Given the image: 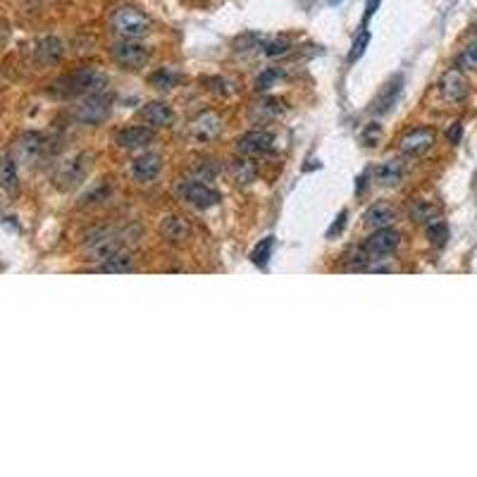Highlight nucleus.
<instances>
[{
    "label": "nucleus",
    "instance_id": "f257e3e1",
    "mask_svg": "<svg viewBox=\"0 0 477 477\" xmlns=\"http://www.w3.org/2000/svg\"><path fill=\"white\" fill-rule=\"evenodd\" d=\"M108 87V74L96 67H84L74 74L57 79L51 87V93L57 98H87L93 93H103Z\"/></svg>",
    "mask_w": 477,
    "mask_h": 477
},
{
    "label": "nucleus",
    "instance_id": "f03ea898",
    "mask_svg": "<svg viewBox=\"0 0 477 477\" xmlns=\"http://www.w3.org/2000/svg\"><path fill=\"white\" fill-rule=\"evenodd\" d=\"M112 26L125 39H141L151 31V17L136 8H117L112 15Z\"/></svg>",
    "mask_w": 477,
    "mask_h": 477
},
{
    "label": "nucleus",
    "instance_id": "7ed1b4c3",
    "mask_svg": "<svg viewBox=\"0 0 477 477\" xmlns=\"http://www.w3.org/2000/svg\"><path fill=\"white\" fill-rule=\"evenodd\" d=\"M112 112V96L108 93H93L82 98V103L74 108V117L84 125H100L110 117Z\"/></svg>",
    "mask_w": 477,
    "mask_h": 477
},
{
    "label": "nucleus",
    "instance_id": "20e7f679",
    "mask_svg": "<svg viewBox=\"0 0 477 477\" xmlns=\"http://www.w3.org/2000/svg\"><path fill=\"white\" fill-rule=\"evenodd\" d=\"M399 244H401L399 232H394L391 227H384V229H375V234L368 237L363 249H366V253L370 255V260H382V258L394 255Z\"/></svg>",
    "mask_w": 477,
    "mask_h": 477
},
{
    "label": "nucleus",
    "instance_id": "39448f33",
    "mask_svg": "<svg viewBox=\"0 0 477 477\" xmlns=\"http://www.w3.org/2000/svg\"><path fill=\"white\" fill-rule=\"evenodd\" d=\"M112 57H115L117 65L125 69H141L148 65V60H151V51L141 44L127 41V44H117L112 48Z\"/></svg>",
    "mask_w": 477,
    "mask_h": 477
},
{
    "label": "nucleus",
    "instance_id": "423d86ee",
    "mask_svg": "<svg viewBox=\"0 0 477 477\" xmlns=\"http://www.w3.org/2000/svg\"><path fill=\"white\" fill-rule=\"evenodd\" d=\"M179 191H181V196H184V201H189L191 206L198 208V210H208V208L219 203L217 191H213L210 186L203 184V181H198V179L184 181V184L179 186Z\"/></svg>",
    "mask_w": 477,
    "mask_h": 477
},
{
    "label": "nucleus",
    "instance_id": "0eeeda50",
    "mask_svg": "<svg viewBox=\"0 0 477 477\" xmlns=\"http://www.w3.org/2000/svg\"><path fill=\"white\" fill-rule=\"evenodd\" d=\"M138 117H141L143 125L151 127V129H168V127H172L177 120L174 110L170 108L168 103H160V100L148 103L146 108L138 112Z\"/></svg>",
    "mask_w": 477,
    "mask_h": 477
},
{
    "label": "nucleus",
    "instance_id": "6e6552de",
    "mask_svg": "<svg viewBox=\"0 0 477 477\" xmlns=\"http://www.w3.org/2000/svg\"><path fill=\"white\" fill-rule=\"evenodd\" d=\"M434 138H437L434 129H430V127H417V129L408 132L401 138V153H406V155L427 153L434 146Z\"/></svg>",
    "mask_w": 477,
    "mask_h": 477
},
{
    "label": "nucleus",
    "instance_id": "1a4fd4ad",
    "mask_svg": "<svg viewBox=\"0 0 477 477\" xmlns=\"http://www.w3.org/2000/svg\"><path fill=\"white\" fill-rule=\"evenodd\" d=\"M237 151L246 158H260V155L272 151V136L267 132H249L239 138Z\"/></svg>",
    "mask_w": 477,
    "mask_h": 477
},
{
    "label": "nucleus",
    "instance_id": "9d476101",
    "mask_svg": "<svg viewBox=\"0 0 477 477\" xmlns=\"http://www.w3.org/2000/svg\"><path fill=\"white\" fill-rule=\"evenodd\" d=\"M153 138H155V132L151 127H127V129L115 134V143L120 148H127V151L151 146Z\"/></svg>",
    "mask_w": 477,
    "mask_h": 477
},
{
    "label": "nucleus",
    "instance_id": "9b49d317",
    "mask_svg": "<svg viewBox=\"0 0 477 477\" xmlns=\"http://www.w3.org/2000/svg\"><path fill=\"white\" fill-rule=\"evenodd\" d=\"M439 91H442V96L447 100L460 103V100L468 96V79H465L458 69H449L442 77V82H439Z\"/></svg>",
    "mask_w": 477,
    "mask_h": 477
},
{
    "label": "nucleus",
    "instance_id": "f8f14e48",
    "mask_svg": "<svg viewBox=\"0 0 477 477\" xmlns=\"http://www.w3.org/2000/svg\"><path fill=\"white\" fill-rule=\"evenodd\" d=\"M160 170H163V158H160L158 153L138 155V158L132 163V174H134V179L141 181V184H148V181H153L155 177L160 174Z\"/></svg>",
    "mask_w": 477,
    "mask_h": 477
},
{
    "label": "nucleus",
    "instance_id": "ddd939ff",
    "mask_svg": "<svg viewBox=\"0 0 477 477\" xmlns=\"http://www.w3.org/2000/svg\"><path fill=\"white\" fill-rule=\"evenodd\" d=\"M191 132L201 141H213L222 132V120H219L217 112H201L194 120V125H191Z\"/></svg>",
    "mask_w": 477,
    "mask_h": 477
},
{
    "label": "nucleus",
    "instance_id": "4468645a",
    "mask_svg": "<svg viewBox=\"0 0 477 477\" xmlns=\"http://www.w3.org/2000/svg\"><path fill=\"white\" fill-rule=\"evenodd\" d=\"M394 219H396V210L389 206V203H375V206H370L366 210V215H363V222H366V227H370V229L391 227Z\"/></svg>",
    "mask_w": 477,
    "mask_h": 477
},
{
    "label": "nucleus",
    "instance_id": "2eb2a0df",
    "mask_svg": "<svg viewBox=\"0 0 477 477\" xmlns=\"http://www.w3.org/2000/svg\"><path fill=\"white\" fill-rule=\"evenodd\" d=\"M17 153L24 163H34V160L44 153V136H41V134H34V132L24 134V136L17 141Z\"/></svg>",
    "mask_w": 477,
    "mask_h": 477
},
{
    "label": "nucleus",
    "instance_id": "dca6fc26",
    "mask_svg": "<svg viewBox=\"0 0 477 477\" xmlns=\"http://www.w3.org/2000/svg\"><path fill=\"white\" fill-rule=\"evenodd\" d=\"M375 177L382 186H396L404 177V165L399 160H384L382 165H377L375 170Z\"/></svg>",
    "mask_w": 477,
    "mask_h": 477
},
{
    "label": "nucleus",
    "instance_id": "f3484780",
    "mask_svg": "<svg viewBox=\"0 0 477 477\" xmlns=\"http://www.w3.org/2000/svg\"><path fill=\"white\" fill-rule=\"evenodd\" d=\"M0 186L10 194H15L19 186V174H17V165L12 158H0Z\"/></svg>",
    "mask_w": 477,
    "mask_h": 477
},
{
    "label": "nucleus",
    "instance_id": "a211bd4d",
    "mask_svg": "<svg viewBox=\"0 0 477 477\" xmlns=\"http://www.w3.org/2000/svg\"><path fill=\"white\" fill-rule=\"evenodd\" d=\"M280 112H284L282 100H277V98H265V100H260V103L253 105L251 115H253L258 122H270L272 117H277Z\"/></svg>",
    "mask_w": 477,
    "mask_h": 477
},
{
    "label": "nucleus",
    "instance_id": "6ab92c4d",
    "mask_svg": "<svg viewBox=\"0 0 477 477\" xmlns=\"http://www.w3.org/2000/svg\"><path fill=\"white\" fill-rule=\"evenodd\" d=\"M399 93H401V77H396L394 82L387 84V89L379 93V98L375 100V112H387L391 105L396 103V98H399Z\"/></svg>",
    "mask_w": 477,
    "mask_h": 477
},
{
    "label": "nucleus",
    "instance_id": "aec40b11",
    "mask_svg": "<svg viewBox=\"0 0 477 477\" xmlns=\"http://www.w3.org/2000/svg\"><path fill=\"white\" fill-rule=\"evenodd\" d=\"M163 232L170 241H184V239H189L191 227L184 222V217H168L163 224Z\"/></svg>",
    "mask_w": 477,
    "mask_h": 477
},
{
    "label": "nucleus",
    "instance_id": "412c9836",
    "mask_svg": "<svg viewBox=\"0 0 477 477\" xmlns=\"http://www.w3.org/2000/svg\"><path fill=\"white\" fill-rule=\"evenodd\" d=\"M98 270H103V272H129L132 270V258L125 253V251H120V253L110 255L108 260L100 262Z\"/></svg>",
    "mask_w": 477,
    "mask_h": 477
},
{
    "label": "nucleus",
    "instance_id": "4be33fe9",
    "mask_svg": "<svg viewBox=\"0 0 477 477\" xmlns=\"http://www.w3.org/2000/svg\"><path fill=\"white\" fill-rule=\"evenodd\" d=\"M272 246H275V237H265L253 251H251V260H253L258 267H265L267 260H270V255H272Z\"/></svg>",
    "mask_w": 477,
    "mask_h": 477
},
{
    "label": "nucleus",
    "instance_id": "5701e85b",
    "mask_svg": "<svg viewBox=\"0 0 477 477\" xmlns=\"http://www.w3.org/2000/svg\"><path fill=\"white\" fill-rule=\"evenodd\" d=\"M427 237H430V241L434 246H444L447 244V239H449V229H447V224H444V219H439V217H434L427 222Z\"/></svg>",
    "mask_w": 477,
    "mask_h": 477
},
{
    "label": "nucleus",
    "instance_id": "b1692460",
    "mask_svg": "<svg viewBox=\"0 0 477 477\" xmlns=\"http://www.w3.org/2000/svg\"><path fill=\"white\" fill-rule=\"evenodd\" d=\"M177 82H179V77H174L168 69H160V72H155L151 77V87L158 91H170L172 87H177Z\"/></svg>",
    "mask_w": 477,
    "mask_h": 477
},
{
    "label": "nucleus",
    "instance_id": "393cba45",
    "mask_svg": "<svg viewBox=\"0 0 477 477\" xmlns=\"http://www.w3.org/2000/svg\"><path fill=\"white\" fill-rule=\"evenodd\" d=\"M39 53H41V57H44V60L55 62L57 57L62 55V44H60L57 39H46L44 44H41Z\"/></svg>",
    "mask_w": 477,
    "mask_h": 477
},
{
    "label": "nucleus",
    "instance_id": "a878e982",
    "mask_svg": "<svg viewBox=\"0 0 477 477\" xmlns=\"http://www.w3.org/2000/svg\"><path fill=\"white\" fill-rule=\"evenodd\" d=\"M413 217L417 219V222H430V219L437 217V208L430 206V203H425V201H420V203H415V208H413Z\"/></svg>",
    "mask_w": 477,
    "mask_h": 477
},
{
    "label": "nucleus",
    "instance_id": "bb28decb",
    "mask_svg": "<svg viewBox=\"0 0 477 477\" xmlns=\"http://www.w3.org/2000/svg\"><path fill=\"white\" fill-rule=\"evenodd\" d=\"M191 172L196 174L198 181H208V179H213V177L217 174V165H215V163H206V160H201V163H196L194 168H191Z\"/></svg>",
    "mask_w": 477,
    "mask_h": 477
},
{
    "label": "nucleus",
    "instance_id": "cd10ccee",
    "mask_svg": "<svg viewBox=\"0 0 477 477\" xmlns=\"http://www.w3.org/2000/svg\"><path fill=\"white\" fill-rule=\"evenodd\" d=\"M458 67L460 69H477V41L475 44H470L458 55Z\"/></svg>",
    "mask_w": 477,
    "mask_h": 477
},
{
    "label": "nucleus",
    "instance_id": "c85d7f7f",
    "mask_svg": "<svg viewBox=\"0 0 477 477\" xmlns=\"http://www.w3.org/2000/svg\"><path fill=\"white\" fill-rule=\"evenodd\" d=\"M234 172H237V179L241 184H249V181H253L255 177V168L253 163H249V160H239V165L234 168Z\"/></svg>",
    "mask_w": 477,
    "mask_h": 477
},
{
    "label": "nucleus",
    "instance_id": "c756f323",
    "mask_svg": "<svg viewBox=\"0 0 477 477\" xmlns=\"http://www.w3.org/2000/svg\"><path fill=\"white\" fill-rule=\"evenodd\" d=\"M346 258H348L346 262H348V267H351V270H366L368 262H370V255L366 253V249H363V251H351Z\"/></svg>",
    "mask_w": 477,
    "mask_h": 477
},
{
    "label": "nucleus",
    "instance_id": "7c9ffc66",
    "mask_svg": "<svg viewBox=\"0 0 477 477\" xmlns=\"http://www.w3.org/2000/svg\"><path fill=\"white\" fill-rule=\"evenodd\" d=\"M368 44H370V31H363V34L356 39V44H353V51H351V55H348V60H351V62L361 60V55L366 53Z\"/></svg>",
    "mask_w": 477,
    "mask_h": 477
},
{
    "label": "nucleus",
    "instance_id": "2f4dec72",
    "mask_svg": "<svg viewBox=\"0 0 477 477\" xmlns=\"http://www.w3.org/2000/svg\"><path fill=\"white\" fill-rule=\"evenodd\" d=\"M289 48H291V44H289L287 39H275L265 46V53L270 57H280V55H284V53H289Z\"/></svg>",
    "mask_w": 477,
    "mask_h": 477
},
{
    "label": "nucleus",
    "instance_id": "473e14b6",
    "mask_svg": "<svg viewBox=\"0 0 477 477\" xmlns=\"http://www.w3.org/2000/svg\"><path fill=\"white\" fill-rule=\"evenodd\" d=\"M277 77H280V72H277V69H267V72H262L260 79H258V89H260V91L270 89L272 84L277 82Z\"/></svg>",
    "mask_w": 477,
    "mask_h": 477
},
{
    "label": "nucleus",
    "instance_id": "72a5a7b5",
    "mask_svg": "<svg viewBox=\"0 0 477 477\" xmlns=\"http://www.w3.org/2000/svg\"><path fill=\"white\" fill-rule=\"evenodd\" d=\"M344 222H346V210H341L339 217H336V222H334V227L327 232V237H336V234L341 232V227H344Z\"/></svg>",
    "mask_w": 477,
    "mask_h": 477
},
{
    "label": "nucleus",
    "instance_id": "f704fd0d",
    "mask_svg": "<svg viewBox=\"0 0 477 477\" xmlns=\"http://www.w3.org/2000/svg\"><path fill=\"white\" fill-rule=\"evenodd\" d=\"M460 132H463V125H460V122H453V127L447 132L449 141H451V143H458V141H460Z\"/></svg>",
    "mask_w": 477,
    "mask_h": 477
},
{
    "label": "nucleus",
    "instance_id": "c9c22d12",
    "mask_svg": "<svg viewBox=\"0 0 477 477\" xmlns=\"http://www.w3.org/2000/svg\"><path fill=\"white\" fill-rule=\"evenodd\" d=\"M377 8H379V0H370V3H368V10H366V15H363V24H366L368 19L372 17L375 10H377Z\"/></svg>",
    "mask_w": 477,
    "mask_h": 477
},
{
    "label": "nucleus",
    "instance_id": "e433bc0d",
    "mask_svg": "<svg viewBox=\"0 0 477 477\" xmlns=\"http://www.w3.org/2000/svg\"><path fill=\"white\" fill-rule=\"evenodd\" d=\"M341 3V0H330V5H339Z\"/></svg>",
    "mask_w": 477,
    "mask_h": 477
}]
</instances>
